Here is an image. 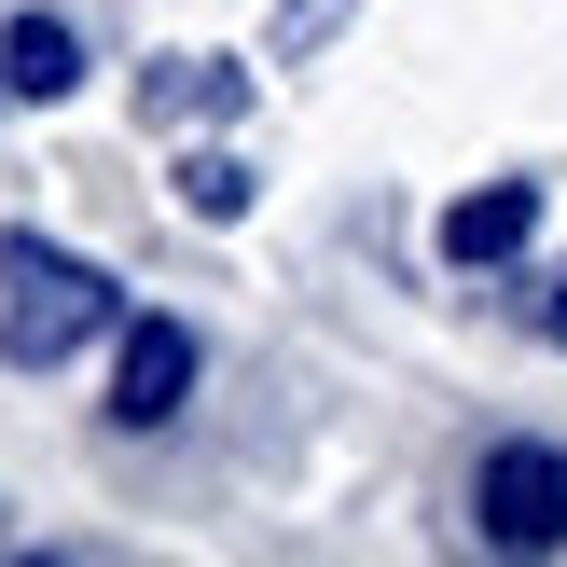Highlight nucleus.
<instances>
[{
  "label": "nucleus",
  "instance_id": "f257e3e1",
  "mask_svg": "<svg viewBox=\"0 0 567 567\" xmlns=\"http://www.w3.org/2000/svg\"><path fill=\"white\" fill-rule=\"evenodd\" d=\"M111 319H125V305H111V277L83 264V249H55V236H0V360H14V374H55V360L97 347Z\"/></svg>",
  "mask_w": 567,
  "mask_h": 567
},
{
  "label": "nucleus",
  "instance_id": "f03ea898",
  "mask_svg": "<svg viewBox=\"0 0 567 567\" xmlns=\"http://www.w3.org/2000/svg\"><path fill=\"white\" fill-rule=\"evenodd\" d=\"M471 526H485L498 554H567V443H485Z\"/></svg>",
  "mask_w": 567,
  "mask_h": 567
},
{
  "label": "nucleus",
  "instance_id": "7ed1b4c3",
  "mask_svg": "<svg viewBox=\"0 0 567 567\" xmlns=\"http://www.w3.org/2000/svg\"><path fill=\"white\" fill-rule=\"evenodd\" d=\"M194 402V332L181 319H125V360H111V430H166Z\"/></svg>",
  "mask_w": 567,
  "mask_h": 567
},
{
  "label": "nucleus",
  "instance_id": "20e7f679",
  "mask_svg": "<svg viewBox=\"0 0 567 567\" xmlns=\"http://www.w3.org/2000/svg\"><path fill=\"white\" fill-rule=\"evenodd\" d=\"M526 236H540V181H485V194H457V208H443V264H457V277L513 264Z\"/></svg>",
  "mask_w": 567,
  "mask_h": 567
},
{
  "label": "nucleus",
  "instance_id": "39448f33",
  "mask_svg": "<svg viewBox=\"0 0 567 567\" xmlns=\"http://www.w3.org/2000/svg\"><path fill=\"white\" fill-rule=\"evenodd\" d=\"M138 111H153V125H221V111H249V70L236 55H166V70L138 83Z\"/></svg>",
  "mask_w": 567,
  "mask_h": 567
},
{
  "label": "nucleus",
  "instance_id": "423d86ee",
  "mask_svg": "<svg viewBox=\"0 0 567 567\" xmlns=\"http://www.w3.org/2000/svg\"><path fill=\"white\" fill-rule=\"evenodd\" d=\"M0 83H14V97H70L83 83V28L70 14H14L0 28Z\"/></svg>",
  "mask_w": 567,
  "mask_h": 567
},
{
  "label": "nucleus",
  "instance_id": "0eeeda50",
  "mask_svg": "<svg viewBox=\"0 0 567 567\" xmlns=\"http://www.w3.org/2000/svg\"><path fill=\"white\" fill-rule=\"evenodd\" d=\"M181 194H194V221H236V208H249V166H236V153H194Z\"/></svg>",
  "mask_w": 567,
  "mask_h": 567
},
{
  "label": "nucleus",
  "instance_id": "6e6552de",
  "mask_svg": "<svg viewBox=\"0 0 567 567\" xmlns=\"http://www.w3.org/2000/svg\"><path fill=\"white\" fill-rule=\"evenodd\" d=\"M540 332H554V347H567V277H554V305H540Z\"/></svg>",
  "mask_w": 567,
  "mask_h": 567
},
{
  "label": "nucleus",
  "instance_id": "1a4fd4ad",
  "mask_svg": "<svg viewBox=\"0 0 567 567\" xmlns=\"http://www.w3.org/2000/svg\"><path fill=\"white\" fill-rule=\"evenodd\" d=\"M0 97H14V83H0Z\"/></svg>",
  "mask_w": 567,
  "mask_h": 567
}]
</instances>
